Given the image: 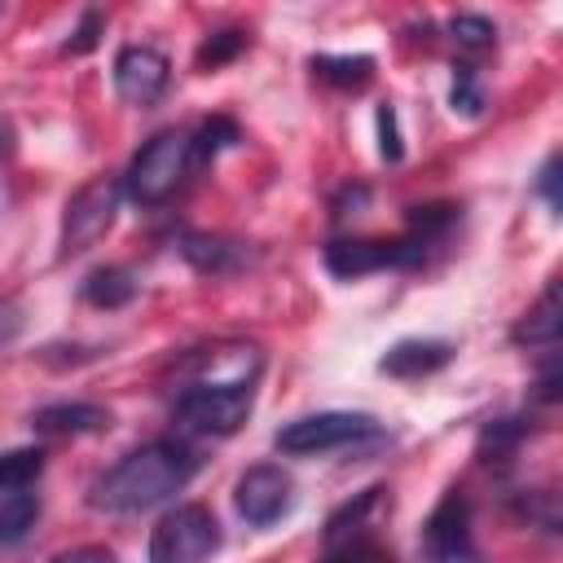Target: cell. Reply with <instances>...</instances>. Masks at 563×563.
Here are the masks:
<instances>
[{
    "instance_id": "cell-1",
    "label": "cell",
    "mask_w": 563,
    "mask_h": 563,
    "mask_svg": "<svg viewBox=\"0 0 563 563\" xmlns=\"http://www.w3.org/2000/svg\"><path fill=\"white\" fill-rule=\"evenodd\" d=\"M198 471V457L176 440H150L119 457L106 475L92 479L88 506L106 515H141L167 497H176Z\"/></svg>"
},
{
    "instance_id": "cell-2",
    "label": "cell",
    "mask_w": 563,
    "mask_h": 563,
    "mask_svg": "<svg viewBox=\"0 0 563 563\" xmlns=\"http://www.w3.org/2000/svg\"><path fill=\"white\" fill-rule=\"evenodd\" d=\"M198 167H202V163H198V150H194V132L167 128V132L150 136V141L136 150V158L128 163L123 185H128V194H132L136 202L158 207V202H167L176 189H185V180H189Z\"/></svg>"
},
{
    "instance_id": "cell-3",
    "label": "cell",
    "mask_w": 563,
    "mask_h": 563,
    "mask_svg": "<svg viewBox=\"0 0 563 563\" xmlns=\"http://www.w3.org/2000/svg\"><path fill=\"white\" fill-rule=\"evenodd\" d=\"M220 550V523L207 506L185 501L150 532V563H207Z\"/></svg>"
},
{
    "instance_id": "cell-4",
    "label": "cell",
    "mask_w": 563,
    "mask_h": 563,
    "mask_svg": "<svg viewBox=\"0 0 563 563\" xmlns=\"http://www.w3.org/2000/svg\"><path fill=\"white\" fill-rule=\"evenodd\" d=\"M369 435H378V422L369 413L325 409V413H303V418L286 422L273 435V444L290 457H312V453H330V449H343V444H356Z\"/></svg>"
},
{
    "instance_id": "cell-5",
    "label": "cell",
    "mask_w": 563,
    "mask_h": 563,
    "mask_svg": "<svg viewBox=\"0 0 563 563\" xmlns=\"http://www.w3.org/2000/svg\"><path fill=\"white\" fill-rule=\"evenodd\" d=\"M119 180L114 176H92L88 185H79L62 211V255H79L88 251L92 242L106 238V229L114 224V211H119Z\"/></svg>"
},
{
    "instance_id": "cell-6",
    "label": "cell",
    "mask_w": 563,
    "mask_h": 563,
    "mask_svg": "<svg viewBox=\"0 0 563 563\" xmlns=\"http://www.w3.org/2000/svg\"><path fill=\"white\" fill-rule=\"evenodd\" d=\"M251 413V387H185L172 418L189 435H233Z\"/></svg>"
},
{
    "instance_id": "cell-7",
    "label": "cell",
    "mask_w": 563,
    "mask_h": 563,
    "mask_svg": "<svg viewBox=\"0 0 563 563\" xmlns=\"http://www.w3.org/2000/svg\"><path fill=\"white\" fill-rule=\"evenodd\" d=\"M264 369V352L255 343H211L194 347L180 361V391L185 387H251Z\"/></svg>"
},
{
    "instance_id": "cell-8",
    "label": "cell",
    "mask_w": 563,
    "mask_h": 563,
    "mask_svg": "<svg viewBox=\"0 0 563 563\" xmlns=\"http://www.w3.org/2000/svg\"><path fill=\"white\" fill-rule=\"evenodd\" d=\"M422 554L431 563H479L475 532H471V501L462 497V488H449L431 506L422 523Z\"/></svg>"
},
{
    "instance_id": "cell-9",
    "label": "cell",
    "mask_w": 563,
    "mask_h": 563,
    "mask_svg": "<svg viewBox=\"0 0 563 563\" xmlns=\"http://www.w3.org/2000/svg\"><path fill=\"white\" fill-rule=\"evenodd\" d=\"M422 255H427V242H418V238H400V242L352 238V242H330V246H325V268H330L334 277L352 282V277H365V273L418 264Z\"/></svg>"
},
{
    "instance_id": "cell-10",
    "label": "cell",
    "mask_w": 563,
    "mask_h": 563,
    "mask_svg": "<svg viewBox=\"0 0 563 563\" xmlns=\"http://www.w3.org/2000/svg\"><path fill=\"white\" fill-rule=\"evenodd\" d=\"M290 501H295L290 475H286L282 466H268V462L242 471L238 484H233V506H238V515H242L251 528L277 523V519L290 510Z\"/></svg>"
},
{
    "instance_id": "cell-11",
    "label": "cell",
    "mask_w": 563,
    "mask_h": 563,
    "mask_svg": "<svg viewBox=\"0 0 563 563\" xmlns=\"http://www.w3.org/2000/svg\"><path fill=\"white\" fill-rule=\"evenodd\" d=\"M167 79H172V62L158 48H150V44L119 48V57H114V92L128 106H154L167 92Z\"/></svg>"
},
{
    "instance_id": "cell-12",
    "label": "cell",
    "mask_w": 563,
    "mask_h": 563,
    "mask_svg": "<svg viewBox=\"0 0 563 563\" xmlns=\"http://www.w3.org/2000/svg\"><path fill=\"white\" fill-rule=\"evenodd\" d=\"M110 422H114V413L110 409H101V405H92V400H62V405H44V409H35V418H31V427L40 431V435H101V431H110Z\"/></svg>"
},
{
    "instance_id": "cell-13",
    "label": "cell",
    "mask_w": 563,
    "mask_h": 563,
    "mask_svg": "<svg viewBox=\"0 0 563 563\" xmlns=\"http://www.w3.org/2000/svg\"><path fill=\"white\" fill-rule=\"evenodd\" d=\"M449 356H453V347L444 339H400L396 347H387L378 369L391 374V378H422V374L444 369Z\"/></svg>"
},
{
    "instance_id": "cell-14",
    "label": "cell",
    "mask_w": 563,
    "mask_h": 563,
    "mask_svg": "<svg viewBox=\"0 0 563 563\" xmlns=\"http://www.w3.org/2000/svg\"><path fill=\"white\" fill-rule=\"evenodd\" d=\"M563 317V308H559V282H550L545 286V295L519 317V325H515V343H528V347H550L554 339H559V321Z\"/></svg>"
},
{
    "instance_id": "cell-15",
    "label": "cell",
    "mask_w": 563,
    "mask_h": 563,
    "mask_svg": "<svg viewBox=\"0 0 563 563\" xmlns=\"http://www.w3.org/2000/svg\"><path fill=\"white\" fill-rule=\"evenodd\" d=\"M180 255H185L198 273H211V277L233 273V268L242 264V246L229 242V238H211V233H189V238L180 242Z\"/></svg>"
},
{
    "instance_id": "cell-16",
    "label": "cell",
    "mask_w": 563,
    "mask_h": 563,
    "mask_svg": "<svg viewBox=\"0 0 563 563\" xmlns=\"http://www.w3.org/2000/svg\"><path fill=\"white\" fill-rule=\"evenodd\" d=\"M132 295H136V282H132V273L119 268V264L92 268V273L84 277V299L97 303V308H123Z\"/></svg>"
},
{
    "instance_id": "cell-17",
    "label": "cell",
    "mask_w": 563,
    "mask_h": 563,
    "mask_svg": "<svg viewBox=\"0 0 563 563\" xmlns=\"http://www.w3.org/2000/svg\"><path fill=\"white\" fill-rule=\"evenodd\" d=\"M40 515V497L31 488H13L0 493V541H18Z\"/></svg>"
},
{
    "instance_id": "cell-18",
    "label": "cell",
    "mask_w": 563,
    "mask_h": 563,
    "mask_svg": "<svg viewBox=\"0 0 563 563\" xmlns=\"http://www.w3.org/2000/svg\"><path fill=\"white\" fill-rule=\"evenodd\" d=\"M312 70H317V79H325V84H334V88H361V84H369V75H374V62L369 57H312Z\"/></svg>"
},
{
    "instance_id": "cell-19",
    "label": "cell",
    "mask_w": 563,
    "mask_h": 563,
    "mask_svg": "<svg viewBox=\"0 0 563 563\" xmlns=\"http://www.w3.org/2000/svg\"><path fill=\"white\" fill-rule=\"evenodd\" d=\"M44 471V453L40 449H9L0 453V493H13V488H31Z\"/></svg>"
},
{
    "instance_id": "cell-20",
    "label": "cell",
    "mask_w": 563,
    "mask_h": 563,
    "mask_svg": "<svg viewBox=\"0 0 563 563\" xmlns=\"http://www.w3.org/2000/svg\"><path fill=\"white\" fill-rule=\"evenodd\" d=\"M242 48H246V35H242V31H211V35L198 44V57H194V62H198V70L211 75V70H220L224 62H233Z\"/></svg>"
},
{
    "instance_id": "cell-21",
    "label": "cell",
    "mask_w": 563,
    "mask_h": 563,
    "mask_svg": "<svg viewBox=\"0 0 563 563\" xmlns=\"http://www.w3.org/2000/svg\"><path fill=\"white\" fill-rule=\"evenodd\" d=\"M449 31H453V40H457L462 48H488V44L497 40V26H493L488 18H479V13H457V18L449 22Z\"/></svg>"
},
{
    "instance_id": "cell-22",
    "label": "cell",
    "mask_w": 563,
    "mask_h": 563,
    "mask_svg": "<svg viewBox=\"0 0 563 563\" xmlns=\"http://www.w3.org/2000/svg\"><path fill=\"white\" fill-rule=\"evenodd\" d=\"M238 141V128L229 123V119H207L198 132H194V150H198V163H207V158H216L224 145H233Z\"/></svg>"
},
{
    "instance_id": "cell-23",
    "label": "cell",
    "mask_w": 563,
    "mask_h": 563,
    "mask_svg": "<svg viewBox=\"0 0 563 563\" xmlns=\"http://www.w3.org/2000/svg\"><path fill=\"white\" fill-rule=\"evenodd\" d=\"M97 35H101V13H97V9H88L62 48H66V53H88V48L97 44Z\"/></svg>"
},
{
    "instance_id": "cell-24",
    "label": "cell",
    "mask_w": 563,
    "mask_h": 563,
    "mask_svg": "<svg viewBox=\"0 0 563 563\" xmlns=\"http://www.w3.org/2000/svg\"><path fill=\"white\" fill-rule=\"evenodd\" d=\"M453 110H462V114L479 110V88H475L471 70H457V79H453Z\"/></svg>"
},
{
    "instance_id": "cell-25",
    "label": "cell",
    "mask_w": 563,
    "mask_h": 563,
    "mask_svg": "<svg viewBox=\"0 0 563 563\" xmlns=\"http://www.w3.org/2000/svg\"><path fill=\"white\" fill-rule=\"evenodd\" d=\"M378 136H383L378 141V154L383 158H400V136H396V110L391 106L378 110Z\"/></svg>"
},
{
    "instance_id": "cell-26",
    "label": "cell",
    "mask_w": 563,
    "mask_h": 563,
    "mask_svg": "<svg viewBox=\"0 0 563 563\" xmlns=\"http://www.w3.org/2000/svg\"><path fill=\"white\" fill-rule=\"evenodd\" d=\"M48 563H114V550L110 545H75V550L53 554Z\"/></svg>"
},
{
    "instance_id": "cell-27",
    "label": "cell",
    "mask_w": 563,
    "mask_h": 563,
    "mask_svg": "<svg viewBox=\"0 0 563 563\" xmlns=\"http://www.w3.org/2000/svg\"><path fill=\"white\" fill-rule=\"evenodd\" d=\"M554 185H559V163L550 158V163L541 167V194H545V202L559 211V189H554Z\"/></svg>"
},
{
    "instance_id": "cell-28",
    "label": "cell",
    "mask_w": 563,
    "mask_h": 563,
    "mask_svg": "<svg viewBox=\"0 0 563 563\" xmlns=\"http://www.w3.org/2000/svg\"><path fill=\"white\" fill-rule=\"evenodd\" d=\"M9 145H13V141H9V128H4V123H0V154H4V150H9Z\"/></svg>"
}]
</instances>
